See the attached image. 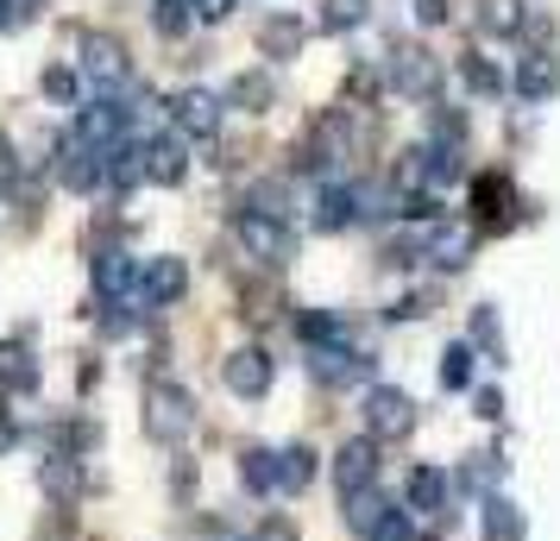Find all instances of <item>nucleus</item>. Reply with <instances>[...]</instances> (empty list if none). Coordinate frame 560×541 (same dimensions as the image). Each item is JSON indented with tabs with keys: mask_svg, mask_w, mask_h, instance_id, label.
Instances as JSON below:
<instances>
[{
	"mask_svg": "<svg viewBox=\"0 0 560 541\" xmlns=\"http://www.w3.org/2000/svg\"><path fill=\"white\" fill-rule=\"evenodd\" d=\"M13 440H20V428H13V422H0V454H7Z\"/></svg>",
	"mask_w": 560,
	"mask_h": 541,
	"instance_id": "obj_47",
	"label": "nucleus"
},
{
	"mask_svg": "<svg viewBox=\"0 0 560 541\" xmlns=\"http://www.w3.org/2000/svg\"><path fill=\"white\" fill-rule=\"evenodd\" d=\"M472 365H479V346L472 340H454L441 353V390H472Z\"/></svg>",
	"mask_w": 560,
	"mask_h": 541,
	"instance_id": "obj_30",
	"label": "nucleus"
},
{
	"mask_svg": "<svg viewBox=\"0 0 560 541\" xmlns=\"http://www.w3.org/2000/svg\"><path fill=\"white\" fill-rule=\"evenodd\" d=\"M459 82H466L472 95H491V102L510 89V77H504V70H498L485 51H466V57H459Z\"/></svg>",
	"mask_w": 560,
	"mask_h": 541,
	"instance_id": "obj_28",
	"label": "nucleus"
},
{
	"mask_svg": "<svg viewBox=\"0 0 560 541\" xmlns=\"http://www.w3.org/2000/svg\"><path fill=\"white\" fill-rule=\"evenodd\" d=\"M404 510L409 516H447V472L441 466H416L404 479Z\"/></svg>",
	"mask_w": 560,
	"mask_h": 541,
	"instance_id": "obj_18",
	"label": "nucleus"
},
{
	"mask_svg": "<svg viewBox=\"0 0 560 541\" xmlns=\"http://www.w3.org/2000/svg\"><path fill=\"white\" fill-rule=\"evenodd\" d=\"M38 89H45V95H51V102H82V77L77 70H63V63H51V70H45V82H38Z\"/></svg>",
	"mask_w": 560,
	"mask_h": 541,
	"instance_id": "obj_38",
	"label": "nucleus"
},
{
	"mask_svg": "<svg viewBox=\"0 0 560 541\" xmlns=\"http://www.w3.org/2000/svg\"><path fill=\"white\" fill-rule=\"evenodd\" d=\"M145 435L152 440H164V447H177V440H189L196 435V397L183 385H152L145 390Z\"/></svg>",
	"mask_w": 560,
	"mask_h": 541,
	"instance_id": "obj_2",
	"label": "nucleus"
},
{
	"mask_svg": "<svg viewBox=\"0 0 560 541\" xmlns=\"http://www.w3.org/2000/svg\"><path fill=\"white\" fill-rule=\"evenodd\" d=\"M152 20H158V32H164V38H183V32H189V20H196V7L158 0V7H152Z\"/></svg>",
	"mask_w": 560,
	"mask_h": 541,
	"instance_id": "obj_39",
	"label": "nucleus"
},
{
	"mask_svg": "<svg viewBox=\"0 0 560 541\" xmlns=\"http://www.w3.org/2000/svg\"><path fill=\"white\" fill-rule=\"evenodd\" d=\"M365 221V183H340L328 177L322 183V196H315V214H308V227L315 233H347Z\"/></svg>",
	"mask_w": 560,
	"mask_h": 541,
	"instance_id": "obj_7",
	"label": "nucleus"
},
{
	"mask_svg": "<svg viewBox=\"0 0 560 541\" xmlns=\"http://www.w3.org/2000/svg\"><path fill=\"white\" fill-rule=\"evenodd\" d=\"M555 89H560V63L548 51H529L516 63V95H523V102H548Z\"/></svg>",
	"mask_w": 560,
	"mask_h": 541,
	"instance_id": "obj_22",
	"label": "nucleus"
},
{
	"mask_svg": "<svg viewBox=\"0 0 560 541\" xmlns=\"http://www.w3.org/2000/svg\"><path fill=\"white\" fill-rule=\"evenodd\" d=\"M183 290H189V264L164 252V258H145L132 303H139V315H152V309H171V303H183Z\"/></svg>",
	"mask_w": 560,
	"mask_h": 541,
	"instance_id": "obj_9",
	"label": "nucleus"
},
{
	"mask_svg": "<svg viewBox=\"0 0 560 541\" xmlns=\"http://www.w3.org/2000/svg\"><path fill=\"white\" fill-rule=\"evenodd\" d=\"M145 177L164 183V189H177L189 177V139L183 132H152L145 139Z\"/></svg>",
	"mask_w": 560,
	"mask_h": 541,
	"instance_id": "obj_14",
	"label": "nucleus"
},
{
	"mask_svg": "<svg viewBox=\"0 0 560 541\" xmlns=\"http://www.w3.org/2000/svg\"><path fill=\"white\" fill-rule=\"evenodd\" d=\"M240 485L278 491V454H271V447H246V454H240Z\"/></svg>",
	"mask_w": 560,
	"mask_h": 541,
	"instance_id": "obj_32",
	"label": "nucleus"
},
{
	"mask_svg": "<svg viewBox=\"0 0 560 541\" xmlns=\"http://www.w3.org/2000/svg\"><path fill=\"white\" fill-rule=\"evenodd\" d=\"M459 485H466V491H485V497H498V485H504V460L472 454V460L459 466Z\"/></svg>",
	"mask_w": 560,
	"mask_h": 541,
	"instance_id": "obj_34",
	"label": "nucleus"
},
{
	"mask_svg": "<svg viewBox=\"0 0 560 541\" xmlns=\"http://www.w3.org/2000/svg\"><path fill=\"white\" fill-rule=\"evenodd\" d=\"M13 183H20V157H13V139L0 132V196H7Z\"/></svg>",
	"mask_w": 560,
	"mask_h": 541,
	"instance_id": "obj_43",
	"label": "nucleus"
},
{
	"mask_svg": "<svg viewBox=\"0 0 560 541\" xmlns=\"http://www.w3.org/2000/svg\"><path fill=\"white\" fill-rule=\"evenodd\" d=\"M145 183V139H127V145H114L107 152V189H139Z\"/></svg>",
	"mask_w": 560,
	"mask_h": 541,
	"instance_id": "obj_24",
	"label": "nucleus"
},
{
	"mask_svg": "<svg viewBox=\"0 0 560 541\" xmlns=\"http://www.w3.org/2000/svg\"><path fill=\"white\" fill-rule=\"evenodd\" d=\"M359 415H365V435L372 440H397V435L416 428V403H409L397 385H372L365 403H359Z\"/></svg>",
	"mask_w": 560,
	"mask_h": 541,
	"instance_id": "obj_8",
	"label": "nucleus"
},
{
	"mask_svg": "<svg viewBox=\"0 0 560 541\" xmlns=\"http://www.w3.org/2000/svg\"><path fill=\"white\" fill-rule=\"evenodd\" d=\"M472 415L498 422V415H504V397H498V390H479V397H472Z\"/></svg>",
	"mask_w": 560,
	"mask_h": 541,
	"instance_id": "obj_45",
	"label": "nucleus"
},
{
	"mask_svg": "<svg viewBox=\"0 0 560 541\" xmlns=\"http://www.w3.org/2000/svg\"><path fill=\"white\" fill-rule=\"evenodd\" d=\"M233 239H240V252L258 258V264H290V258H296L290 221H265V214H253V208L233 214Z\"/></svg>",
	"mask_w": 560,
	"mask_h": 541,
	"instance_id": "obj_4",
	"label": "nucleus"
},
{
	"mask_svg": "<svg viewBox=\"0 0 560 541\" xmlns=\"http://www.w3.org/2000/svg\"><path fill=\"white\" fill-rule=\"evenodd\" d=\"M472 346L504 360V328H498V309H472Z\"/></svg>",
	"mask_w": 560,
	"mask_h": 541,
	"instance_id": "obj_37",
	"label": "nucleus"
},
{
	"mask_svg": "<svg viewBox=\"0 0 560 541\" xmlns=\"http://www.w3.org/2000/svg\"><path fill=\"white\" fill-rule=\"evenodd\" d=\"M171 120H177V132L183 139H214L221 132V120H228V102L221 95H208V89H177L171 95Z\"/></svg>",
	"mask_w": 560,
	"mask_h": 541,
	"instance_id": "obj_10",
	"label": "nucleus"
},
{
	"mask_svg": "<svg viewBox=\"0 0 560 541\" xmlns=\"http://www.w3.org/2000/svg\"><path fill=\"white\" fill-rule=\"evenodd\" d=\"M233 7H240V0H196V20H202V26H221Z\"/></svg>",
	"mask_w": 560,
	"mask_h": 541,
	"instance_id": "obj_44",
	"label": "nucleus"
},
{
	"mask_svg": "<svg viewBox=\"0 0 560 541\" xmlns=\"http://www.w3.org/2000/svg\"><path fill=\"white\" fill-rule=\"evenodd\" d=\"M139 271H145V264L132 252H120V246H102V252H95V290H102L107 303H132Z\"/></svg>",
	"mask_w": 560,
	"mask_h": 541,
	"instance_id": "obj_16",
	"label": "nucleus"
},
{
	"mask_svg": "<svg viewBox=\"0 0 560 541\" xmlns=\"http://www.w3.org/2000/svg\"><path fill=\"white\" fill-rule=\"evenodd\" d=\"M384 82L409 95V102H434V89H441V57L429 45H390L384 51Z\"/></svg>",
	"mask_w": 560,
	"mask_h": 541,
	"instance_id": "obj_3",
	"label": "nucleus"
},
{
	"mask_svg": "<svg viewBox=\"0 0 560 541\" xmlns=\"http://www.w3.org/2000/svg\"><path fill=\"white\" fill-rule=\"evenodd\" d=\"M177 7H196V0H177Z\"/></svg>",
	"mask_w": 560,
	"mask_h": 541,
	"instance_id": "obj_48",
	"label": "nucleus"
},
{
	"mask_svg": "<svg viewBox=\"0 0 560 541\" xmlns=\"http://www.w3.org/2000/svg\"><path fill=\"white\" fill-rule=\"evenodd\" d=\"M372 0H322V32H359Z\"/></svg>",
	"mask_w": 560,
	"mask_h": 541,
	"instance_id": "obj_35",
	"label": "nucleus"
},
{
	"mask_svg": "<svg viewBox=\"0 0 560 541\" xmlns=\"http://www.w3.org/2000/svg\"><path fill=\"white\" fill-rule=\"evenodd\" d=\"M228 107H240V114H265V107H278V77L271 70H240L228 89Z\"/></svg>",
	"mask_w": 560,
	"mask_h": 541,
	"instance_id": "obj_21",
	"label": "nucleus"
},
{
	"mask_svg": "<svg viewBox=\"0 0 560 541\" xmlns=\"http://www.w3.org/2000/svg\"><path fill=\"white\" fill-rule=\"evenodd\" d=\"M221 378H228L233 397H265L271 390V353L265 346H240V353H228V365H221Z\"/></svg>",
	"mask_w": 560,
	"mask_h": 541,
	"instance_id": "obj_15",
	"label": "nucleus"
},
{
	"mask_svg": "<svg viewBox=\"0 0 560 541\" xmlns=\"http://www.w3.org/2000/svg\"><path fill=\"white\" fill-rule=\"evenodd\" d=\"M529 26V7L523 0H479V32L485 38H516Z\"/></svg>",
	"mask_w": 560,
	"mask_h": 541,
	"instance_id": "obj_26",
	"label": "nucleus"
},
{
	"mask_svg": "<svg viewBox=\"0 0 560 541\" xmlns=\"http://www.w3.org/2000/svg\"><path fill=\"white\" fill-rule=\"evenodd\" d=\"M365 541H416V522H409V510H390Z\"/></svg>",
	"mask_w": 560,
	"mask_h": 541,
	"instance_id": "obj_40",
	"label": "nucleus"
},
{
	"mask_svg": "<svg viewBox=\"0 0 560 541\" xmlns=\"http://www.w3.org/2000/svg\"><path fill=\"white\" fill-rule=\"evenodd\" d=\"M459 177H466V152L459 145H429V196L454 189Z\"/></svg>",
	"mask_w": 560,
	"mask_h": 541,
	"instance_id": "obj_33",
	"label": "nucleus"
},
{
	"mask_svg": "<svg viewBox=\"0 0 560 541\" xmlns=\"http://www.w3.org/2000/svg\"><path fill=\"white\" fill-rule=\"evenodd\" d=\"M45 0H0V32H20L32 26V13H38Z\"/></svg>",
	"mask_w": 560,
	"mask_h": 541,
	"instance_id": "obj_41",
	"label": "nucleus"
},
{
	"mask_svg": "<svg viewBox=\"0 0 560 541\" xmlns=\"http://www.w3.org/2000/svg\"><path fill=\"white\" fill-rule=\"evenodd\" d=\"M303 45H308V26L296 13L258 20V57H265V63H290V57H303Z\"/></svg>",
	"mask_w": 560,
	"mask_h": 541,
	"instance_id": "obj_17",
	"label": "nucleus"
},
{
	"mask_svg": "<svg viewBox=\"0 0 560 541\" xmlns=\"http://www.w3.org/2000/svg\"><path fill=\"white\" fill-rule=\"evenodd\" d=\"M240 208H253V214H265V221H290V183H283V177L246 183V196H240Z\"/></svg>",
	"mask_w": 560,
	"mask_h": 541,
	"instance_id": "obj_27",
	"label": "nucleus"
},
{
	"mask_svg": "<svg viewBox=\"0 0 560 541\" xmlns=\"http://www.w3.org/2000/svg\"><path fill=\"white\" fill-rule=\"evenodd\" d=\"M308 479H315V454H308L303 440H296V447H283V454H278V491L296 497V491H308Z\"/></svg>",
	"mask_w": 560,
	"mask_h": 541,
	"instance_id": "obj_31",
	"label": "nucleus"
},
{
	"mask_svg": "<svg viewBox=\"0 0 560 541\" xmlns=\"http://www.w3.org/2000/svg\"><path fill=\"white\" fill-rule=\"evenodd\" d=\"M0 390H13V397H32L38 390V360H32L20 340H0Z\"/></svg>",
	"mask_w": 560,
	"mask_h": 541,
	"instance_id": "obj_23",
	"label": "nucleus"
},
{
	"mask_svg": "<svg viewBox=\"0 0 560 541\" xmlns=\"http://www.w3.org/2000/svg\"><path fill=\"white\" fill-rule=\"evenodd\" d=\"M334 479H340V497H353L378 479V440L359 435V440H340V454H334Z\"/></svg>",
	"mask_w": 560,
	"mask_h": 541,
	"instance_id": "obj_13",
	"label": "nucleus"
},
{
	"mask_svg": "<svg viewBox=\"0 0 560 541\" xmlns=\"http://www.w3.org/2000/svg\"><path fill=\"white\" fill-rule=\"evenodd\" d=\"M51 170H57V183H63V189H77V196H95V189H107V152L82 145L77 132H70V139H57Z\"/></svg>",
	"mask_w": 560,
	"mask_h": 541,
	"instance_id": "obj_6",
	"label": "nucleus"
},
{
	"mask_svg": "<svg viewBox=\"0 0 560 541\" xmlns=\"http://www.w3.org/2000/svg\"><path fill=\"white\" fill-rule=\"evenodd\" d=\"M472 239H479V227H434L429 233V264L434 271H466V264H472Z\"/></svg>",
	"mask_w": 560,
	"mask_h": 541,
	"instance_id": "obj_20",
	"label": "nucleus"
},
{
	"mask_svg": "<svg viewBox=\"0 0 560 541\" xmlns=\"http://www.w3.org/2000/svg\"><path fill=\"white\" fill-rule=\"evenodd\" d=\"M372 353H353V346H347V353H308V372H315V378H322V385H365V378H372Z\"/></svg>",
	"mask_w": 560,
	"mask_h": 541,
	"instance_id": "obj_19",
	"label": "nucleus"
},
{
	"mask_svg": "<svg viewBox=\"0 0 560 541\" xmlns=\"http://www.w3.org/2000/svg\"><path fill=\"white\" fill-rule=\"evenodd\" d=\"M246 541H296V529H290V522H258Z\"/></svg>",
	"mask_w": 560,
	"mask_h": 541,
	"instance_id": "obj_46",
	"label": "nucleus"
},
{
	"mask_svg": "<svg viewBox=\"0 0 560 541\" xmlns=\"http://www.w3.org/2000/svg\"><path fill=\"white\" fill-rule=\"evenodd\" d=\"M523 536H529L523 510L510 497H485V541H523Z\"/></svg>",
	"mask_w": 560,
	"mask_h": 541,
	"instance_id": "obj_29",
	"label": "nucleus"
},
{
	"mask_svg": "<svg viewBox=\"0 0 560 541\" xmlns=\"http://www.w3.org/2000/svg\"><path fill=\"white\" fill-rule=\"evenodd\" d=\"M340 504H347V529H353V536H372V529H378L384 516L397 510V504H390V497H384L378 485L353 491V497H340Z\"/></svg>",
	"mask_w": 560,
	"mask_h": 541,
	"instance_id": "obj_25",
	"label": "nucleus"
},
{
	"mask_svg": "<svg viewBox=\"0 0 560 541\" xmlns=\"http://www.w3.org/2000/svg\"><path fill=\"white\" fill-rule=\"evenodd\" d=\"M290 328H296V340H303L308 353H347L353 346V321L347 315H328V309H303Z\"/></svg>",
	"mask_w": 560,
	"mask_h": 541,
	"instance_id": "obj_12",
	"label": "nucleus"
},
{
	"mask_svg": "<svg viewBox=\"0 0 560 541\" xmlns=\"http://www.w3.org/2000/svg\"><path fill=\"white\" fill-rule=\"evenodd\" d=\"M77 63H82V82H89L95 95H120V89H132V57H127V45H120L114 32H82L77 38Z\"/></svg>",
	"mask_w": 560,
	"mask_h": 541,
	"instance_id": "obj_1",
	"label": "nucleus"
},
{
	"mask_svg": "<svg viewBox=\"0 0 560 541\" xmlns=\"http://www.w3.org/2000/svg\"><path fill=\"white\" fill-rule=\"evenodd\" d=\"M454 20V0H416V26H447Z\"/></svg>",
	"mask_w": 560,
	"mask_h": 541,
	"instance_id": "obj_42",
	"label": "nucleus"
},
{
	"mask_svg": "<svg viewBox=\"0 0 560 541\" xmlns=\"http://www.w3.org/2000/svg\"><path fill=\"white\" fill-rule=\"evenodd\" d=\"M45 491L51 497H82V460H45Z\"/></svg>",
	"mask_w": 560,
	"mask_h": 541,
	"instance_id": "obj_36",
	"label": "nucleus"
},
{
	"mask_svg": "<svg viewBox=\"0 0 560 541\" xmlns=\"http://www.w3.org/2000/svg\"><path fill=\"white\" fill-rule=\"evenodd\" d=\"M127 127H132V107L114 102V95H95V102L77 107V139H82V145H95V152L127 145Z\"/></svg>",
	"mask_w": 560,
	"mask_h": 541,
	"instance_id": "obj_5",
	"label": "nucleus"
},
{
	"mask_svg": "<svg viewBox=\"0 0 560 541\" xmlns=\"http://www.w3.org/2000/svg\"><path fill=\"white\" fill-rule=\"evenodd\" d=\"M510 221H516V189H510V177H498V170L472 177V227L504 233Z\"/></svg>",
	"mask_w": 560,
	"mask_h": 541,
	"instance_id": "obj_11",
	"label": "nucleus"
}]
</instances>
